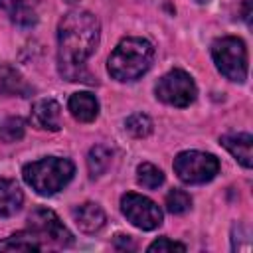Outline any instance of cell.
<instances>
[{
	"instance_id": "6da1fadb",
	"label": "cell",
	"mask_w": 253,
	"mask_h": 253,
	"mask_svg": "<svg viewBox=\"0 0 253 253\" xmlns=\"http://www.w3.org/2000/svg\"><path fill=\"white\" fill-rule=\"evenodd\" d=\"M101 26L97 16L87 10L67 12L57 26V61L59 73L67 81H89L85 61L99 45Z\"/></svg>"
},
{
	"instance_id": "7a4b0ae2",
	"label": "cell",
	"mask_w": 253,
	"mask_h": 253,
	"mask_svg": "<svg viewBox=\"0 0 253 253\" xmlns=\"http://www.w3.org/2000/svg\"><path fill=\"white\" fill-rule=\"evenodd\" d=\"M154 45L144 38H125L107 59V71L113 79L126 83L144 75L152 63Z\"/></svg>"
},
{
	"instance_id": "3957f363",
	"label": "cell",
	"mask_w": 253,
	"mask_h": 253,
	"mask_svg": "<svg viewBox=\"0 0 253 253\" xmlns=\"http://www.w3.org/2000/svg\"><path fill=\"white\" fill-rule=\"evenodd\" d=\"M75 174V166L69 158L47 156L36 162H30L22 168L24 182L40 196H53L63 190Z\"/></svg>"
},
{
	"instance_id": "277c9868",
	"label": "cell",
	"mask_w": 253,
	"mask_h": 253,
	"mask_svg": "<svg viewBox=\"0 0 253 253\" xmlns=\"http://www.w3.org/2000/svg\"><path fill=\"white\" fill-rule=\"evenodd\" d=\"M211 57L217 71L229 81L243 83L247 79V47L235 36L219 38L211 43Z\"/></svg>"
},
{
	"instance_id": "5b68a950",
	"label": "cell",
	"mask_w": 253,
	"mask_h": 253,
	"mask_svg": "<svg viewBox=\"0 0 253 253\" xmlns=\"http://www.w3.org/2000/svg\"><path fill=\"white\" fill-rule=\"evenodd\" d=\"M174 172L184 184H206L219 172V160L210 152L184 150L174 158Z\"/></svg>"
},
{
	"instance_id": "8992f818",
	"label": "cell",
	"mask_w": 253,
	"mask_h": 253,
	"mask_svg": "<svg viewBox=\"0 0 253 253\" xmlns=\"http://www.w3.org/2000/svg\"><path fill=\"white\" fill-rule=\"evenodd\" d=\"M154 93H156V99L166 105L188 107L190 103H194L198 89L190 73H186L184 69H172L158 79Z\"/></svg>"
},
{
	"instance_id": "52a82bcc",
	"label": "cell",
	"mask_w": 253,
	"mask_h": 253,
	"mask_svg": "<svg viewBox=\"0 0 253 253\" xmlns=\"http://www.w3.org/2000/svg\"><path fill=\"white\" fill-rule=\"evenodd\" d=\"M121 211L134 227L142 231H152L162 225V210L146 196L126 192L121 198Z\"/></svg>"
},
{
	"instance_id": "ba28073f",
	"label": "cell",
	"mask_w": 253,
	"mask_h": 253,
	"mask_svg": "<svg viewBox=\"0 0 253 253\" xmlns=\"http://www.w3.org/2000/svg\"><path fill=\"white\" fill-rule=\"evenodd\" d=\"M28 225H30V231L40 241H47L57 247H67L73 243L71 231L63 225L57 213L47 208H36L28 217Z\"/></svg>"
},
{
	"instance_id": "9c48e42d",
	"label": "cell",
	"mask_w": 253,
	"mask_h": 253,
	"mask_svg": "<svg viewBox=\"0 0 253 253\" xmlns=\"http://www.w3.org/2000/svg\"><path fill=\"white\" fill-rule=\"evenodd\" d=\"M30 121L34 126L42 128V130H49L55 132L61 128V107L57 101L53 99H40L34 103L32 107V115Z\"/></svg>"
},
{
	"instance_id": "30bf717a",
	"label": "cell",
	"mask_w": 253,
	"mask_h": 253,
	"mask_svg": "<svg viewBox=\"0 0 253 253\" xmlns=\"http://www.w3.org/2000/svg\"><path fill=\"white\" fill-rule=\"evenodd\" d=\"M67 109L71 117L79 123H93L99 117V101L93 93H87V91L73 93L67 101Z\"/></svg>"
},
{
	"instance_id": "8fae6325",
	"label": "cell",
	"mask_w": 253,
	"mask_h": 253,
	"mask_svg": "<svg viewBox=\"0 0 253 253\" xmlns=\"http://www.w3.org/2000/svg\"><path fill=\"white\" fill-rule=\"evenodd\" d=\"M73 219L85 233H95L105 225V211L95 202H85L73 208Z\"/></svg>"
},
{
	"instance_id": "7c38bea8",
	"label": "cell",
	"mask_w": 253,
	"mask_h": 253,
	"mask_svg": "<svg viewBox=\"0 0 253 253\" xmlns=\"http://www.w3.org/2000/svg\"><path fill=\"white\" fill-rule=\"evenodd\" d=\"M221 146L227 148V152L239 160L241 166L245 168H251L253 160H251V144H253V138L249 132H231V134H223L219 138Z\"/></svg>"
},
{
	"instance_id": "4fadbf2b",
	"label": "cell",
	"mask_w": 253,
	"mask_h": 253,
	"mask_svg": "<svg viewBox=\"0 0 253 253\" xmlns=\"http://www.w3.org/2000/svg\"><path fill=\"white\" fill-rule=\"evenodd\" d=\"M24 194L16 180L0 178V217H10L22 210Z\"/></svg>"
},
{
	"instance_id": "5bb4252c",
	"label": "cell",
	"mask_w": 253,
	"mask_h": 253,
	"mask_svg": "<svg viewBox=\"0 0 253 253\" xmlns=\"http://www.w3.org/2000/svg\"><path fill=\"white\" fill-rule=\"evenodd\" d=\"M40 0H0V8L6 10L14 24L18 26H32L36 24V6Z\"/></svg>"
},
{
	"instance_id": "9a60e30c",
	"label": "cell",
	"mask_w": 253,
	"mask_h": 253,
	"mask_svg": "<svg viewBox=\"0 0 253 253\" xmlns=\"http://www.w3.org/2000/svg\"><path fill=\"white\" fill-rule=\"evenodd\" d=\"M30 93L24 77L10 65H0V95H18L26 97Z\"/></svg>"
},
{
	"instance_id": "2e32d148",
	"label": "cell",
	"mask_w": 253,
	"mask_h": 253,
	"mask_svg": "<svg viewBox=\"0 0 253 253\" xmlns=\"http://www.w3.org/2000/svg\"><path fill=\"white\" fill-rule=\"evenodd\" d=\"M42 241L32 231H18L0 241V251H40Z\"/></svg>"
},
{
	"instance_id": "e0dca14e",
	"label": "cell",
	"mask_w": 253,
	"mask_h": 253,
	"mask_svg": "<svg viewBox=\"0 0 253 253\" xmlns=\"http://www.w3.org/2000/svg\"><path fill=\"white\" fill-rule=\"evenodd\" d=\"M113 158L111 148L103 146V144H95L89 154H87V168H89V176L91 178H99L101 174H105V170L109 168Z\"/></svg>"
},
{
	"instance_id": "ac0fdd59",
	"label": "cell",
	"mask_w": 253,
	"mask_h": 253,
	"mask_svg": "<svg viewBox=\"0 0 253 253\" xmlns=\"http://www.w3.org/2000/svg\"><path fill=\"white\" fill-rule=\"evenodd\" d=\"M136 182L146 190H156L164 184V174L158 166L150 162H142L136 166Z\"/></svg>"
},
{
	"instance_id": "d6986e66",
	"label": "cell",
	"mask_w": 253,
	"mask_h": 253,
	"mask_svg": "<svg viewBox=\"0 0 253 253\" xmlns=\"http://www.w3.org/2000/svg\"><path fill=\"white\" fill-rule=\"evenodd\" d=\"M125 126H126V130H128L134 138H144V136H148V134L152 132V121H150V117L144 115V113H134V115H130V117L125 121Z\"/></svg>"
},
{
	"instance_id": "ffe728a7",
	"label": "cell",
	"mask_w": 253,
	"mask_h": 253,
	"mask_svg": "<svg viewBox=\"0 0 253 253\" xmlns=\"http://www.w3.org/2000/svg\"><path fill=\"white\" fill-rule=\"evenodd\" d=\"M192 206V198L184 190H170L166 194V210L170 213H184Z\"/></svg>"
},
{
	"instance_id": "44dd1931",
	"label": "cell",
	"mask_w": 253,
	"mask_h": 253,
	"mask_svg": "<svg viewBox=\"0 0 253 253\" xmlns=\"http://www.w3.org/2000/svg\"><path fill=\"white\" fill-rule=\"evenodd\" d=\"M0 136L6 140V142H16L24 136V121L20 117H10L2 128H0Z\"/></svg>"
},
{
	"instance_id": "7402d4cb",
	"label": "cell",
	"mask_w": 253,
	"mask_h": 253,
	"mask_svg": "<svg viewBox=\"0 0 253 253\" xmlns=\"http://www.w3.org/2000/svg\"><path fill=\"white\" fill-rule=\"evenodd\" d=\"M148 251L150 253H166V251H186V245L184 243H180V241H172V239H168V237H160V239H156V241H152L150 245H148Z\"/></svg>"
},
{
	"instance_id": "603a6c76",
	"label": "cell",
	"mask_w": 253,
	"mask_h": 253,
	"mask_svg": "<svg viewBox=\"0 0 253 253\" xmlns=\"http://www.w3.org/2000/svg\"><path fill=\"white\" fill-rule=\"evenodd\" d=\"M115 245H117L119 249H132V247H134V243L130 241V237H128V235H117Z\"/></svg>"
},
{
	"instance_id": "cb8c5ba5",
	"label": "cell",
	"mask_w": 253,
	"mask_h": 253,
	"mask_svg": "<svg viewBox=\"0 0 253 253\" xmlns=\"http://www.w3.org/2000/svg\"><path fill=\"white\" fill-rule=\"evenodd\" d=\"M251 4H253V0H245L241 6V14H243V20L247 22V26L251 24Z\"/></svg>"
}]
</instances>
